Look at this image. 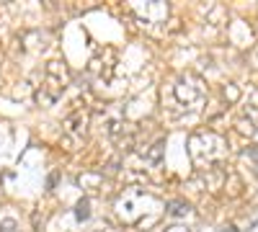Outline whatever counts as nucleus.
<instances>
[{
  "label": "nucleus",
  "instance_id": "obj_1",
  "mask_svg": "<svg viewBox=\"0 0 258 232\" xmlns=\"http://www.w3.org/2000/svg\"><path fill=\"white\" fill-rule=\"evenodd\" d=\"M114 212L124 224L145 229L160 219V214L165 212V204L153 191H145L140 186H126L114 201Z\"/></svg>",
  "mask_w": 258,
  "mask_h": 232
},
{
  "label": "nucleus",
  "instance_id": "obj_2",
  "mask_svg": "<svg viewBox=\"0 0 258 232\" xmlns=\"http://www.w3.org/2000/svg\"><path fill=\"white\" fill-rule=\"evenodd\" d=\"M163 101L170 111L176 114H191V111H199L207 101V88L202 78L191 75V72H181L170 86L163 91Z\"/></svg>",
  "mask_w": 258,
  "mask_h": 232
},
{
  "label": "nucleus",
  "instance_id": "obj_3",
  "mask_svg": "<svg viewBox=\"0 0 258 232\" xmlns=\"http://www.w3.org/2000/svg\"><path fill=\"white\" fill-rule=\"evenodd\" d=\"M188 155H191V163L197 168L209 171V168H217V165L225 163L227 142H225V137H220L212 129H199L188 137Z\"/></svg>",
  "mask_w": 258,
  "mask_h": 232
},
{
  "label": "nucleus",
  "instance_id": "obj_4",
  "mask_svg": "<svg viewBox=\"0 0 258 232\" xmlns=\"http://www.w3.org/2000/svg\"><path fill=\"white\" fill-rule=\"evenodd\" d=\"M64 86H68V70H64L62 62H49L47 70H44V78H41V86L36 88V103L39 106H54L57 98L62 96Z\"/></svg>",
  "mask_w": 258,
  "mask_h": 232
},
{
  "label": "nucleus",
  "instance_id": "obj_5",
  "mask_svg": "<svg viewBox=\"0 0 258 232\" xmlns=\"http://www.w3.org/2000/svg\"><path fill=\"white\" fill-rule=\"evenodd\" d=\"M132 11L142 24H163L168 18V3L163 0H137L132 3Z\"/></svg>",
  "mask_w": 258,
  "mask_h": 232
},
{
  "label": "nucleus",
  "instance_id": "obj_6",
  "mask_svg": "<svg viewBox=\"0 0 258 232\" xmlns=\"http://www.w3.org/2000/svg\"><path fill=\"white\" fill-rule=\"evenodd\" d=\"M116 52L111 47H106L103 52H98L93 59H91V72L101 80V83H111L114 75H116Z\"/></svg>",
  "mask_w": 258,
  "mask_h": 232
},
{
  "label": "nucleus",
  "instance_id": "obj_7",
  "mask_svg": "<svg viewBox=\"0 0 258 232\" xmlns=\"http://www.w3.org/2000/svg\"><path fill=\"white\" fill-rule=\"evenodd\" d=\"M88 124H91V114L85 109H75L68 119L62 121V132L70 142H80V139H85V134H88Z\"/></svg>",
  "mask_w": 258,
  "mask_h": 232
},
{
  "label": "nucleus",
  "instance_id": "obj_8",
  "mask_svg": "<svg viewBox=\"0 0 258 232\" xmlns=\"http://www.w3.org/2000/svg\"><path fill=\"white\" fill-rule=\"evenodd\" d=\"M188 212H191V206H188L183 199H173V201L165 204V214H168V217H186Z\"/></svg>",
  "mask_w": 258,
  "mask_h": 232
},
{
  "label": "nucleus",
  "instance_id": "obj_9",
  "mask_svg": "<svg viewBox=\"0 0 258 232\" xmlns=\"http://www.w3.org/2000/svg\"><path fill=\"white\" fill-rule=\"evenodd\" d=\"M163 147H165V139H158L150 150H145L142 155H145V160L147 163H153V165H158L160 163V155H163Z\"/></svg>",
  "mask_w": 258,
  "mask_h": 232
},
{
  "label": "nucleus",
  "instance_id": "obj_10",
  "mask_svg": "<svg viewBox=\"0 0 258 232\" xmlns=\"http://www.w3.org/2000/svg\"><path fill=\"white\" fill-rule=\"evenodd\" d=\"M75 217H78V219H88V217H91V201H88V199H80V201H78Z\"/></svg>",
  "mask_w": 258,
  "mask_h": 232
},
{
  "label": "nucleus",
  "instance_id": "obj_11",
  "mask_svg": "<svg viewBox=\"0 0 258 232\" xmlns=\"http://www.w3.org/2000/svg\"><path fill=\"white\" fill-rule=\"evenodd\" d=\"M0 232H21V229H18V222L13 217H3L0 219Z\"/></svg>",
  "mask_w": 258,
  "mask_h": 232
},
{
  "label": "nucleus",
  "instance_id": "obj_12",
  "mask_svg": "<svg viewBox=\"0 0 258 232\" xmlns=\"http://www.w3.org/2000/svg\"><path fill=\"white\" fill-rule=\"evenodd\" d=\"M85 232H119L116 227H111L109 222H101V224H93L91 229H85Z\"/></svg>",
  "mask_w": 258,
  "mask_h": 232
},
{
  "label": "nucleus",
  "instance_id": "obj_13",
  "mask_svg": "<svg viewBox=\"0 0 258 232\" xmlns=\"http://www.w3.org/2000/svg\"><path fill=\"white\" fill-rule=\"evenodd\" d=\"M248 158L253 160V165L258 168V147H250V150H248Z\"/></svg>",
  "mask_w": 258,
  "mask_h": 232
},
{
  "label": "nucleus",
  "instance_id": "obj_14",
  "mask_svg": "<svg viewBox=\"0 0 258 232\" xmlns=\"http://www.w3.org/2000/svg\"><path fill=\"white\" fill-rule=\"evenodd\" d=\"M165 232H188V229H186V227H181V224H176V227H168Z\"/></svg>",
  "mask_w": 258,
  "mask_h": 232
},
{
  "label": "nucleus",
  "instance_id": "obj_15",
  "mask_svg": "<svg viewBox=\"0 0 258 232\" xmlns=\"http://www.w3.org/2000/svg\"><path fill=\"white\" fill-rule=\"evenodd\" d=\"M222 232H235V227H225V229H222Z\"/></svg>",
  "mask_w": 258,
  "mask_h": 232
}]
</instances>
